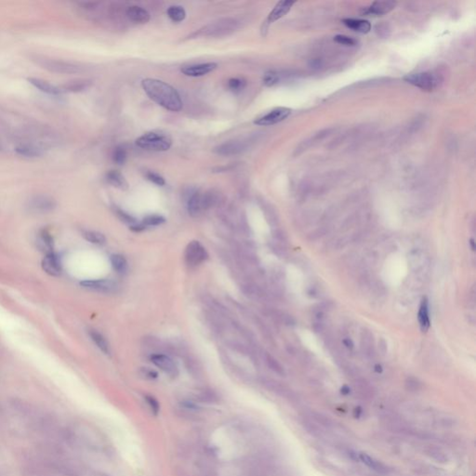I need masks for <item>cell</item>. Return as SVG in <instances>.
Wrapping results in <instances>:
<instances>
[{
    "label": "cell",
    "instance_id": "f907efd6",
    "mask_svg": "<svg viewBox=\"0 0 476 476\" xmlns=\"http://www.w3.org/2000/svg\"><path fill=\"white\" fill-rule=\"evenodd\" d=\"M471 244H472V247H473V250H475V242H474L473 239L471 240Z\"/></svg>",
    "mask_w": 476,
    "mask_h": 476
},
{
    "label": "cell",
    "instance_id": "6da1fadb",
    "mask_svg": "<svg viewBox=\"0 0 476 476\" xmlns=\"http://www.w3.org/2000/svg\"><path fill=\"white\" fill-rule=\"evenodd\" d=\"M145 93L154 103L172 112H179L182 108V101L178 91L170 84L159 79L146 78L142 81Z\"/></svg>",
    "mask_w": 476,
    "mask_h": 476
},
{
    "label": "cell",
    "instance_id": "e575fe53",
    "mask_svg": "<svg viewBox=\"0 0 476 476\" xmlns=\"http://www.w3.org/2000/svg\"><path fill=\"white\" fill-rule=\"evenodd\" d=\"M334 41L341 44V45H343V46H346V47H354L357 45V41L355 39H353L352 38H350L348 36H344V35H338L334 38Z\"/></svg>",
    "mask_w": 476,
    "mask_h": 476
},
{
    "label": "cell",
    "instance_id": "7a4b0ae2",
    "mask_svg": "<svg viewBox=\"0 0 476 476\" xmlns=\"http://www.w3.org/2000/svg\"><path fill=\"white\" fill-rule=\"evenodd\" d=\"M32 60L43 69H46L51 73L62 74V75H75L84 71V67L68 61L60 59L36 55L32 57Z\"/></svg>",
    "mask_w": 476,
    "mask_h": 476
},
{
    "label": "cell",
    "instance_id": "2e32d148",
    "mask_svg": "<svg viewBox=\"0 0 476 476\" xmlns=\"http://www.w3.org/2000/svg\"><path fill=\"white\" fill-rule=\"evenodd\" d=\"M295 4L294 1H280L276 4L274 10H272L267 18V23H273L276 21L283 18L288 11L291 10L292 6Z\"/></svg>",
    "mask_w": 476,
    "mask_h": 476
},
{
    "label": "cell",
    "instance_id": "ffe728a7",
    "mask_svg": "<svg viewBox=\"0 0 476 476\" xmlns=\"http://www.w3.org/2000/svg\"><path fill=\"white\" fill-rule=\"evenodd\" d=\"M37 243H38V248H40V250H42L46 254L51 253L54 251L53 250V248H54L53 238L46 230H42L38 233Z\"/></svg>",
    "mask_w": 476,
    "mask_h": 476
},
{
    "label": "cell",
    "instance_id": "ba28073f",
    "mask_svg": "<svg viewBox=\"0 0 476 476\" xmlns=\"http://www.w3.org/2000/svg\"><path fill=\"white\" fill-rule=\"evenodd\" d=\"M185 259L190 265H199L208 259V253L198 241H192L185 250Z\"/></svg>",
    "mask_w": 476,
    "mask_h": 476
},
{
    "label": "cell",
    "instance_id": "9c48e42d",
    "mask_svg": "<svg viewBox=\"0 0 476 476\" xmlns=\"http://www.w3.org/2000/svg\"><path fill=\"white\" fill-rule=\"evenodd\" d=\"M151 360L158 368L169 376L176 377L178 375V368L170 356L165 354H153L151 356Z\"/></svg>",
    "mask_w": 476,
    "mask_h": 476
},
{
    "label": "cell",
    "instance_id": "d6986e66",
    "mask_svg": "<svg viewBox=\"0 0 476 476\" xmlns=\"http://www.w3.org/2000/svg\"><path fill=\"white\" fill-rule=\"evenodd\" d=\"M345 26L348 28L352 29V31L361 33V34H367L371 30V24L368 21L362 19H344L343 21Z\"/></svg>",
    "mask_w": 476,
    "mask_h": 476
},
{
    "label": "cell",
    "instance_id": "8d00e7d4",
    "mask_svg": "<svg viewBox=\"0 0 476 476\" xmlns=\"http://www.w3.org/2000/svg\"><path fill=\"white\" fill-rule=\"evenodd\" d=\"M146 177H147V179L149 181H152V183H154V184H156L158 186H163L166 183L165 182V179L163 178L162 176H160L159 174L154 173V172H147Z\"/></svg>",
    "mask_w": 476,
    "mask_h": 476
},
{
    "label": "cell",
    "instance_id": "ab89813d",
    "mask_svg": "<svg viewBox=\"0 0 476 476\" xmlns=\"http://www.w3.org/2000/svg\"><path fill=\"white\" fill-rule=\"evenodd\" d=\"M278 81V75L274 72H269L263 77V84L267 87L274 86Z\"/></svg>",
    "mask_w": 476,
    "mask_h": 476
},
{
    "label": "cell",
    "instance_id": "f6af8a7d",
    "mask_svg": "<svg viewBox=\"0 0 476 476\" xmlns=\"http://www.w3.org/2000/svg\"><path fill=\"white\" fill-rule=\"evenodd\" d=\"M343 343H344V345H345L347 348H349V349H352V348H353V343H352V341H351L350 339H345V340L343 341Z\"/></svg>",
    "mask_w": 476,
    "mask_h": 476
},
{
    "label": "cell",
    "instance_id": "83f0119b",
    "mask_svg": "<svg viewBox=\"0 0 476 476\" xmlns=\"http://www.w3.org/2000/svg\"><path fill=\"white\" fill-rule=\"evenodd\" d=\"M111 263L114 270L119 274H123L128 269L127 260L124 256L119 254H114L111 256Z\"/></svg>",
    "mask_w": 476,
    "mask_h": 476
},
{
    "label": "cell",
    "instance_id": "cb8c5ba5",
    "mask_svg": "<svg viewBox=\"0 0 476 476\" xmlns=\"http://www.w3.org/2000/svg\"><path fill=\"white\" fill-rule=\"evenodd\" d=\"M203 209H204L203 196L198 193L194 194L188 201V211H189V213L193 217H196L199 215L201 210Z\"/></svg>",
    "mask_w": 476,
    "mask_h": 476
},
{
    "label": "cell",
    "instance_id": "bcb514c9",
    "mask_svg": "<svg viewBox=\"0 0 476 476\" xmlns=\"http://www.w3.org/2000/svg\"><path fill=\"white\" fill-rule=\"evenodd\" d=\"M342 393L344 394V395L349 394L350 393V388L348 386H346V385L343 386V388H342Z\"/></svg>",
    "mask_w": 476,
    "mask_h": 476
},
{
    "label": "cell",
    "instance_id": "4fadbf2b",
    "mask_svg": "<svg viewBox=\"0 0 476 476\" xmlns=\"http://www.w3.org/2000/svg\"><path fill=\"white\" fill-rule=\"evenodd\" d=\"M81 286L99 291V292H112L116 288V284L112 280L99 279V280H85L80 283Z\"/></svg>",
    "mask_w": 476,
    "mask_h": 476
},
{
    "label": "cell",
    "instance_id": "7bdbcfd3",
    "mask_svg": "<svg viewBox=\"0 0 476 476\" xmlns=\"http://www.w3.org/2000/svg\"><path fill=\"white\" fill-rule=\"evenodd\" d=\"M379 349H380L382 354H385L387 352V343L383 339H381L380 343H379Z\"/></svg>",
    "mask_w": 476,
    "mask_h": 476
},
{
    "label": "cell",
    "instance_id": "b9f144b4",
    "mask_svg": "<svg viewBox=\"0 0 476 476\" xmlns=\"http://www.w3.org/2000/svg\"><path fill=\"white\" fill-rule=\"evenodd\" d=\"M145 399H146V402H147V404L149 405V407H150V409H151L152 412H153L154 414H157V413H158V411H159V405H158V402L155 400V399H154L152 396H146V397H145Z\"/></svg>",
    "mask_w": 476,
    "mask_h": 476
},
{
    "label": "cell",
    "instance_id": "d590c367",
    "mask_svg": "<svg viewBox=\"0 0 476 476\" xmlns=\"http://www.w3.org/2000/svg\"><path fill=\"white\" fill-rule=\"evenodd\" d=\"M365 335V334H364ZM373 336L369 332H367V335L363 338V348L364 352L366 351L367 354H370L373 352Z\"/></svg>",
    "mask_w": 476,
    "mask_h": 476
},
{
    "label": "cell",
    "instance_id": "e0dca14e",
    "mask_svg": "<svg viewBox=\"0 0 476 476\" xmlns=\"http://www.w3.org/2000/svg\"><path fill=\"white\" fill-rule=\"evenodd\" d=\"M28 81L31 85L38 88V90L48 95L59 96L62 94L60 87L54 86L47 80L37 78V77H30L28 78Z\"/></svg>",
    "mask_w": 476,
    "mask_h": 476
},
{
    "label": "cell",
    "instance_id": "7dc6e473",
    "mask_svg": "<svg viewBox=\"0 0 476 476\" xmlns=\"http://www.w3.org/2000/svg\"><path fill=\"white\" fill-rule=\"evenodd\" d=\"M307 424H309V426H310V427H313V424H312V423H308V422H307ZM307 430H308V431H310V433L312 432V430H311L310 428H307ZM319 433V432H317V428H316V427L313 429V434H314V435H315V434H316V433Z\"/></svg>",
    "mask_w": 476,
    "mask_h": 476
},
{
    "label": "cell",
    "instance_id": "4316f807",
    "mask_svg": "<svg viewBox=\"0 0 476 476\" xmlns=\"http://www.w3.org/2000/svg\"><path fill=\"white\" fill-rule=\"evenodd\" d=\"M167 13L170 19L175 22H182L186 17V11L181 6H172L169 8Z\"/></svg>",
    "mask_w": 476,
    "mask_h": 476
},
{
    "label": "cell",
    "instance_id": "7c38bea8",
    "mask_svg": "<svg viewBox=\"0 0 476 476\" xmlns=\"http://www.w3.org/2000/svg\"><path fill=\"white\" fill-rule=\"evenodd\" d=\"M42 268L48 275L51 276H59L62 273V263L60 258L53 251L46 254L42 260Z\"/></svg>",
    "mask_w": 476,
    "mask_h": 476
},
{
    "label": "cell",
    "instance_id": "f35d334b",
    "mask_svg": "<svg viewBox=\"0 0 476 476\" xmlns=\"http://www.w3.org/2000/svg\"><path fill=\"white\" fill-rule=\"evenodd\" d=\"M267 363H268L269 367L271 368V369H273L274 371L278 373V374H280V375L284 374V369L281 367V365L277 362L275 358H273L272 356H270V355L267 356Z\"/></svg>",
    "mask_w": 476,
    "mask_h": 476
},
{
    "label": "cell",
    "instance_id": "8992f818",
    "mask_svg": "<svg viewBox=\"0 0 476 476\" xmlns=\"http://www.w3.org/2000/svg\"><path fill=\"white\" fill-rule=\"evenodd\" d=\"M291 114V109L286 107H277L254 120L258 126H272L280 123Z\"/></svg>",
    "mask_w": 476,
    "mask_h": 476
},
{
    "label": "cell",
    "instance_id": "484cf974",
    "mask_svg": "<svg viewBox=\"0 0 476 476\" xmlns=\"http://www.w3.org/2000/svg\"><path fill=\"white\" fill-rule=\"evenodd\" d=\"M360 459L362 460L363 462L367 465V466L373 469L374 471L380 473V474H387L388 473V469L387 467L385 465H383L381 462H379L378 460L374 459L373 457H369L368 454H365V453H361L360 454Z\"/></svg>",
    "mask_w": 476,
    "mask_h": 476
},
{
    "label": "cell",
    "instance_id": "ee69618b",
    "mask_svg": "<svg viewBox=\"0 0 476 476\" xmlns=\"http://www.w3.org/2000/svg\"><path fill=\"white\" fill-rule=\"evenodd\" d=\"M144 375L147 376L150 379H153V378H156L157 377V373L152 371V370H150V369H145L144 370Z\"/></svg>",
    "mask_w": 476,
    "mask_h": 476
},
{
    "label": "cell",
    "instance_id": "c3c4849f",
    "mask_svg": "<svg viewBox=\"0 0 476 476\" xmlns=\"http://www.w3.org/2000/svg\"><path fill=\"white\" fill-rule=\"evenodd\" d=\"M360 414H361V410L359 408L358 409H355V411H354L355 418H359L360 417Z\"/></svg>",
    "mask_w": 476,
    "mask_h": 476
},
{
    "label": "cell",
    "instance_id": "1f68e13d",
    "mask_svg": "<svg viewBox=\"0 0 476 476\" xmlns=\"http://www.w3.org/2000/svg\"><path fill=\"white\" fill-rule=\"evenodd\" d=\"M127 156H128V153H127V151H126L124 147L117 146L114 148V152H113V159L117 165H123L127 160Z\"/></svg>",
    "mask_w": 476,
    "mask_h": 476
},
{
    "label": "cell",
    "instance_id": "44dd1931",
    "mask_svg": "<svg viewBox=\"0 0 476 476\" xmlns=\"http://www.w3.org/2000/svg\"><path fill=\"white\" fill-rule=\"evenodd\" d=\"M91 85V81L89 80H74V81H69L66 84L60 87V89L62 93L64 92H81L88 88Z\"/></svg>",
    "mask_w": 476,
    "mask_h": 476
},
{
    "label": "cell",
    "instance_id": "52a82bcc",
    "mask_svg": "<svg viewBox=\"0 0 476 476\" xmlns=\"http://www.w3.org/2000/svg\"><path fill=\"white\" fill-rule=\"evenodd\" d=\"M56 201L47 195H38L30 198L28 201V209L32 212L38 214L49 213L55 210Z\"/></svg>",
    "mask_w": 476,
    "mask_h": 476
},
{
    "label": "cell",
    "instance_id": "60d3db41",
    "mask_svg": "<svg viewBox=\"0 0 476 476\" xmlns=\"http://www.w3.org/2000/svg\"><path fill=\"white\" fill-rule=\"evenodd\" d=\"M314 418L317 422H319L320 424H322L324 426H326V427H330L332 425L331 419L327 418L326 416H325L323 414H321V413H315L314 415Z\"/></svg>",
    "mask_w": 476,
    "mask_h": 476
},
{
    "label": "cell",
    "instance_id": "4dcf8cb0",
    "mask_svg": "<svg viewBox=\"0 0 476 476\" xmlns=\"http://www.w3.org/2000/svg\"><path fill=\"white\" fill-rule=\"evenodd\" d=\"M426 454L428 455L429 457H432L433 459L436 460L437 462H440V463H446L448 461L447 455L439 448H428V449H426Z\"/></svg>",
    "mask_w": 476,
    "mask_h": 476
},
{
    "label": "cell",
    "instance_id": "836d02e7",
    "mask_svg": "<svg viewBox=\"0 0 476 476\" xmlns=\"http://www.w3.org/2000/svg\"><path fill=\"white\" fill-rule=\"evenodd\" d=\"M246 81L242 78H238V77H234V78H231L229 79L228 81V87L229 88L233 91H240L242 90L245 87H246Z\"/></svg>",
    "mask_w": 476,
    "mask_h": 476
},
{
    "label": "cell",
    "instance_id": "9a60e30c",
    "mask_svg": "<svg viewBox=\"0 0 476 476\" xmlns=\"http://www.w3.org/2000/svg\"><path fill=\"white\" fill-rule=\"evenodd\" d=\"M45 148L34 143H21L16 145L15 152L24 157H39L44 154Z\"/></svg>",
    "mask_w": 476,
    "mask_h": 476
},
{
    "label": "cell",
    "instance_id": "f1b7e54d",
    "mask_svg": "<svg viewBox=\"0 0 476 476\" xmlns=\"http://www.w3.org/2000/svg\"><path fill=\"white\" fill-rule=\"evenodd\" d=\"M356 390H358L359 395H361L363 398L368 399L373 396V388L371 385L367 381H358L356 382Z\"/></svg>",
    "mask_w": 476,
    "mask_h": 476
},
{
    "label": "cell",
    "instance_id": "3957f363",
    "mask_svg": "<svg viewBox=\"0 0 476 476\" xmlns=\"http://www.w3.org/2000/svg\"><path fill=\"white\" fill-rule=\"evenodd\" d=\"M172 139L168 135L155 131L144 133L136 140L137 146L152 152L168 151L172 147Z\"/></svg>",
    "mask_w": 476,
    "mask_h": 476
},
{
    "label": "cell",
    "instance_id": "8fae6325",
    "mask_svg": "<svg viewBox=\"0 0 476 476\" xmlns=\"http://www.w3.org/2000/svg\"><path fill=\"white\" fill-rule=\"evenodd\" d=\"M217 67L218 65L215 63L198 64V65L182 67L181 73L184 74L185 76H191V77H199V76H206L213 72Z\"/></svg>",
    "mask_w": 476,
    "mask_h": 476
},
{
    "label": "cell",
    "instance_id": "f546056e",
    "mask_svg": "<svg viewBox=\"0 0 476 476\" xmlns=\"http://www.w3.org/2000/svg\"><path fill=\"white\" fill-rule=\"evenodd\" d=\"M87 241L96 244V245H103L105 243V237L96 231H84L82 235Z\"/></svg>",
    "mask_w": 476,
    "mask_h": 476
},
{
    "label": "cell",
    "instance_id": "ac0fdd59",
    "mask_svg": "<svg viewBox=\"0 0 476 476\" xmlns=\"http://www.w3.org/2000/svg\"><path fill=\"white\" fill-rule=\"evenodd\" d=\"M128 18L137 23H146L150 20V14L146 10L139 6H131L127 10Z\"/></svg>",
    "mask_w": 476,
    "mask_h": 476
},
{
    "label": "cell",
    "instance_id": "d4e9b609",
    "mask_svg": "<svg viewBox=\"0 0 476 476\" xmlns=\"http://www.w3.org/2000/svg\"><path fill=\"white\" fill-rule=\"evenodd\" d=\"M89 337L91 338L92 342L95 343L96 346L105 353V354H110V346L109 343H107L106 339L101 333H99L97 330H89Z\"/></svg>",
    "mask_w": 476,
    "mask_h": 476
},
{
    "label": "cell",
    "instance_id": "d6a6232c",
    "mask_svg": "<svg viewBox=\"0 0 476 476\" xmlns=\"http://www.w3.org/2000/svg\"><path fill=\"white\" fill-rule=\"evenodd\" d=\"M165 222V218H163L162 216H159V215H150V216H147L146 218H144L142 222L144 227L146 226H157V225H160Z\"/></svg>",
    "mask_w": 476,
    "mask_h": 476
},
{
    "label": "cell",
    "instance_id": "603a6c76",
    "mask_svg": "<svg viewBox=\"0 0 476 476\" xmlns=\"http://www.w3.org/2000/svg\"><path fill=\"white\" fill-rule=\"evenodd\" d=\"M107 181L120 190H127L129 185L124 176L117 171H110L106 175Z\"/></svg>",
    "mask_w": 476,
    "mask_h": 476
},
{
    "label": "cell",
    "instance_id": "5bb4252c",
    "mask_svg": "<svg viewBox=\"0 0 476 476\" xmlns=\"http://www.w3.org/2000/svg\"><path fill=\"white\" fill-rule=\"evenodd\" d=\"M396 2L394 1H378L372 3L366 10L364 13L366 15H373V16H381L384 14L389 13L393 10L396 6Z\"/></svg>",
    "mask_w": 476,
    "mask_h": 476
},
{
    "label": "cell",
    "instance_id": "74e56055",
    "mask_svg": "<svg viewBox=\"0 0 476 476\" xmlns=\"http://www.w3.org/2000/svg\"><path fill=\"white\" fill-rule=\"evenodd\" d=\"M421 387V383L418 379L410 377L406 381V388L410 391H417Z\"/></svg>",
    "mask_w": 476,
    "mask_h": 476
},
{
    "label": "cell",
    "instance_id": "681fc988",
    "mask_svg": "<svg viewBox=\"0 0 476 476\" xmlns=\"http://www.w3.org/2000/svg\"><path fill=\"white\" fill-rule=\"evenodd\" d=\"M375 370L378 372V373H380V372L382 371V368H381V366H380V365H377V366L375 367Z\"/></svg>",
    "mask_w": 476,
    "mask_h": 476
},
{
    "label": "cell",
    "instance_id": "277c9868",
    "mask_svg": "<svg viewBox=\"0 0 476 476\" xmlns=\"http://www.w3.org/2000/svg\"><path fill=\"white\" fill-rule=\"evenodd\" d=\"M239 26V22L235 19H222L211 22L209 25L200 29L195 33L196 37H222L235 32Z\"/></svg>",
    "mask_w": 476,
    "mask_h": 476
},
{
    "label": "cell",
    "instance_id": "5b68a950",
    "mask_svg": "<svg viewBox=\"0 0 476 476\" xmlns=\"http://www.w3.org/2000/svg\"><path fill=\"white\" fill-rule=\"evenodd\" d=\"M404 80L412 86L416 87L423 91H433L438 87L440 78L432 72H421L406 76Z\"/></svg>",
    "mask_w": 476,
    "mask_h": 476
},
{
    "label": "cell",
    "instance_id": "30bf717a",
    "mask_svg": "<svg viewBox=\"0 0 476 476\" xmlns=\"http://www.w3.org/2000/svg\"><path fill=\"white\" fill-rule=\"evenodd\" d=\"M246 147V143L243 141H230L215 147L214 152L223 156H231L244 152Z\"/></svg>",
    "mask_w": 476,
    "mask_h": 476
},
{
    "label": "cell",
    "instance_id": "7402d4cb",
    "mask_svg": "<svg viewBox=\"0 0 476 476\" xmlns=\"http://www.w3.org/2000/svg\"><path fill=\"white\" fill-rule=\"evenodd\" d=\"M419 323L421 331L426 332L430 328V316H429L428 300L427 298H423L422 302L419 306Z\"/></svg>",
    "mask_w": 476,
    "mask_h": 476
}]
</instances>
